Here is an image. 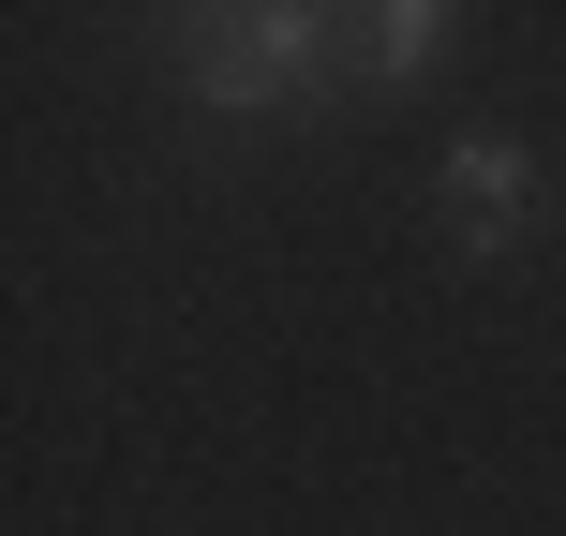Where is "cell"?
Returning <instances> with one entry per match:
<instances>
[{"label": "cell", "instance_id": "cell-3", "mask_svg": "<svg viewBox=\"0 0 566 536\" xmlns=\"http://www.w3.org/2000/svg\"><path fill=\"white\" fill-rule=\"evenodd\" d=\"M462 0H373V15H343V90H358V105H388V90H432L462 60Z\"/></svg>", "mask_w": 566, "mask_h": 536}, {"label": "cell", "instance_id": "cell-2", "mask_svg": "<svg viewBox=\"0 0 566 536\" xmlns=\"http://www.w3.org/2000/svg\"><path fill=\"white\" fill-rule=\"evenodd\" d=\"M537 224H552L537 149H522L507 119H462V135L432 149V239H448V269H522Z\"/></svg>", "mask_w": 566, "mask_h": 536}, {"label": "cell", "instance_id": "cell-1", "mask_svg": "<svg viewBox=\"0 0 566 536\" xmlns=\"http://www.w3.org/2000/svg\"><path fill=\"white\" fill-rule=\"evenodd\" d=\"M165 90L195 119H328L343 90V15L328 0H239V15H165Z\"/></svg>", "mask_w": 566, "mask_h": 536}]
</instances>
